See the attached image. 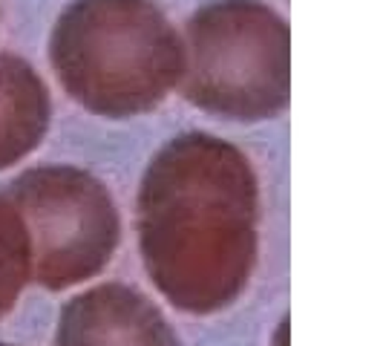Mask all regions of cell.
Wrapping results in <instances>:
<instances>
[{
    "label": "cell",
    "instance_id": "obj_1",
    "mask_svg": "<svg viewBox=\"0 0 383 346\" xmlns=\"http://www.w3.org/2000/svg\"><path fill=\"white\" fill-rule=\"evenodd\" d=\"M136 220L144 272L170 306L217 315L242 297L260 254V185L236 145L210 133L161 145Z\"/></svg>",
    "mask_w": 383,
    "mask_h": 346
},
{
    "label": "cell",
    "instance_id": "obj_2",
    "mask_svg": "<svg viewBox=\"0 0 383 346\" xmlns=\"http://www.w3.org/2000/svg\"><path fill=\"white\" fill-rule=\"evenodd\" d=\"M50 64L84 110L130 118L179 86L185 43L156 0H72L52 26Z\"/></svg>",
    "mask_w": 383,
    "mask_h": 346
},
{
    "label": "cell",
    "instance_id": "obj_3",
    "mask_svg": "<svg viewBox=\"0 0 383 346\" xmlns=\"http://www.w3.org/2000/svg\"><path fill=\"white\" fill-rule=\"evenodd\" d=\"M182 96L205 113L263 121L288 107L291 35L263 0H214L182 32Z\"/></svg>",
    "mask_w": 383,
    "mask_h": 346
},
{
    "label": "cell",
    "instance_id": "obj_4",
    "mask_svg": "<svg viewBox=\"0 0 383 346\" xmlns=\"http://www.w3.org/2000/svg\"><path fill=\"white\" fill-rule=\"evenodd\" d=\"M26 225L32 280L47 291L72 289L107 269L121 242L113 194L72 164L23 170L0 191Z\"/></svg>",
    "mask_w": 383,
    "mask_h": 346
},
{
    "label": "cell",
    "instance_id": "obj_5",
    "mask_svg": "<svg viewBox=\"0 0 383 346\" xmlns=\"http://www.w3.org/2000/svg\"><path fill=\"white\" fill-rule=\"evenodd\" d=\"M55 346H179V337L144 291L113 280L64 303Z\"/></svg>",
    "mask_w": 383,
    "mask_h": 346
},
{
    "label": "cell",
    "instance_id": "obj_6",
    "mask_svg": "<svg viewBox=\"0 0 383 346\" xmlns=\"http://www.w3.org/2000/svg\"><path fill=\"white\" fill-rule=\"evenodd\" d=\"M52 99L35 67L0 52V170L18 164L47 136Z\"/></svg>",
    "mask_w": 383,
    "mask_h": 346
},
{
    "label": "cell",
    "instance_id": "obj_7",
    "mask_svg": "<svg viewBox=\"0 0 383 346\" xmlns=\"http://www.w3.org/2000/svg\"><path fill=\"white\" fill-rule=\"evenodd\" d=\"M32 280L29 234L21 213L0 196V320L15 306Z\"/></svg>",
    "mask_w": 383,
    "mask_h": 346
},
{
    "label": "cell",
    "instance_id": "obj_8",
    "mask_svg": "<svg viewBox=\"0 0 383 346\" xmlns=\"http://www.w3.org/2000/svg\"><path fill=\"white\" fill-rule=\"evenodd\" d=\"M274 346H285V326L277 332V340H274Z\"/></svg>",
    "mask_w": 383,
    "mask_h": 346
},
{
    "label": "cell",
    "instance_id": "obj_9",
    "mask_svg": "<svg viewBox=\"0 0 383 346\" xmlns=\"http://www.w3.org/2000/svg\"><path fill=\"white\" fill-rule=\"evenodd\" d=\"M0 346H12V343H0Z\"/></svg>",
    "mask_w": 383,
    "mask_h": 346
}]
</instances>
